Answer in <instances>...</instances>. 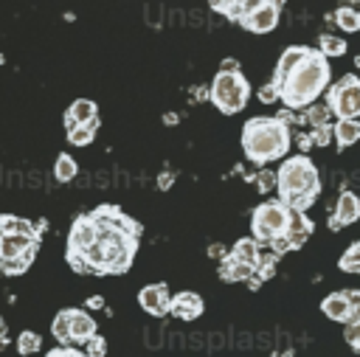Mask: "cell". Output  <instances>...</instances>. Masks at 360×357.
<instances>
[{
    "label": "cell",
    "instance_id": "cell-1",
    "mask_svg": "<svg viewBox=\"0 0 360 357\" xmlns=\"http://www.w3.org/2000/svg\"><path fill=\"white\" fill-rule=\"evenodd\" d=\"M90 216L96 222V239L76 261H70V267L76 273H93V275L127 273L138 253L141 222H135L118 205H110V202L96 205Z\"/></svg>",
    "mask_w": 360,
    "mask_h": 357
},
{
    "label": "cell",
    "instance_id": "cell-2",
    "mask_svg": "<svg viewBox=\"0 0 360 357\" xmlns=\"http://www.w3.org/2000/svg\"><path fill=\"white\" fill-rule=\"evenodd\" d=\"M329 59H323L309 45H292L278 56L270 87L287 110H307L329 87Z\"/></svg>",
    "mask_w": 360,
    "mask_h": 357
},
{
    "label": "cell",
    "instance_id": "cell-3",
    "mask_svg": "<svg viewBox=\"0 0 360 357\" xmlns=\"http://www.w3.org/2000/svg\"><path fill=\"white\" fill-rule=\"evenodd\" d=\"M276 191H278V202L284 208L307 214V208L321 194L318 169L309 160V155H292L281 163V169L276 171Z\"/></svg>",
    "mask_w": 360,
    "mask_h": 357
},
{
    "label": "cell",
    "instance_id": "cell-4",
    "mask_svg": "<svg viewBox=\"0 0 360 357\" xmlns=\"http://www.w3.org/2000/svg\"><path fill=\"white\" fill-rule=\"evenodd\" d=\"M292 132L284 121L270 118V115H253L242 126V149L245 157L264 166L273 160H281L290 152Z\"/></svg>",
    "mask_w": 360,
    "mask_h": 357
},
{
    "label": "cell",
    "instance_id": "cell-5",
    "mask_svg": "<svg viewBox=\"0 0 360 357\" xmlns=\"http://www.w3.org/2000/svg\"><path fill=\"white\" fill-rule=\"evenodd\" d=\"M39 250V233H6L0 236V273L20 275L25 273Z\"/></svg>",
    "mask_w": 360,
    "mask_h": 357
},
{
    "label": "cell",
    "instance_id": "cell-6",
    "mask_svg": "<svg viewBox=\"0 0 360 357\" xmlns=\"http://www.w3.org/2000/svg\"><path fill=\"white\" fill-rule=\"evenodd\" d=\"M208 98L211 104L225 112V115H236L239 110H245L248 98H250V84L248 79L242 76V70L236 73H217L214 82H211V90H208Z\"/></svg>",
    "mask_w": 360,
    "mask_h": 357
},
{
    "label": "cell",
    "instance_id": "cell-7",
    "mask_svg": "<svg viewBox=\"0 0 360 357\" xmlns=\"http://www.w3.org/2000/svg\"><path fill=\"white\" fill-rule=\"evenodd\" d=\"M290 208H284L278 200H267V202H259L250 214V231H253V242L256 245H273L284 236L287 231V222H290Z\"/></svg>",
    "mask_w": 360,
    "mask_h": 357
},
{
    "label": "cell",
    "instance_id": "cell-8",
    "mask_svg": "<svg viewBox=\"0 0 360 357\" xmlns=\"http://www.w3.org/2000/svg\"><path fill=\"white\" fill-rule=\"evenodd\" d=\"M326 110L338 115V121H357L360 115V79L354 73L340 76L332 87H326Z\"/></svg>",
    "mask_w": 360,
    "mask_h": 357
},
{
    "label": "cell",
    "instance_id": "cell-9",
    "mask_svg": "<svg viewBox=\"0 0 360 357\" xmlns=\"http://www.w3.org/2000/svg\"><path fill=\"white\" fill-rule=\"evenodd\" d=\"M321 312L329 318V320H352V318H360V292L357 290H338V292H329L323 301H321Z\"/></svg>",
    "mask_w": 360,
    "mask_h": 357
},
{
    "label": "cell",
    "instance_id": "cell-10",
    "mask_svg": "<svg viewBox=\"0 0 360 357\" xmlns=\"http://www.w3.org/2000/svg\"><path fill=\"white\" fill-rule=\"evenodd\" d=\"M93 239H96V222H93L90 211H87V214H79V216L73 219V225H70V233H68V250H65L68 264L76 261V259L93 245Z\"/></svg>",
    "mask_w": 360,
    "mask_h": 357
},
{
    "label": "cell",
    "instance_id": "cell-11",
    "mask_svg": "<svg viewBox=\"0 0 360 357\" xmlns=\"http://www.w3.org/2000/svg\"><path fill=\"white\" fill-rule=\"evenodd\" d=\"M169 298H172V292H169V287H166L163 281H158V284H146V287L138 292V304H141V309H143L146 315H152V318H163V315H169Z\"/></svg>",
    "mask_w": 360,
    "mask_h": 357
},
{
    "label": "cell",
    "instance_id": "cell-12",
    "mask_svg": "<svg viewBox=\"0 0 360 357\" xmlns=\"http://www.w3.org/2000/svg\"><path fill=\"white\" fill-rule=\"evenodd\" d=\"M239 25L248 28L250 34H267V31H273V28L278 25V6H273V3H259L248 17L239 20Z\"/></svg>",
    "mask_w": 360,
    "mask_h": 357
},
{
    "label": "cell",
    "instance_id": "cell-13",
    "mask_svg": "<svg viewBox=\"0 0 360 357\" xmlns=\"http://www.w3.org/2000/svg\"><path fill=\"white\" fill-rule=\"evenodd\" d=\"M205 312V304L197 292H177L169 298V315H174L177 320H194Z\"/></svg>",
    "mask_w": 360,
    "mask_h": 357
},
{
    "label": "cell",
    "instance_id": "cell-14",
    "mask_svg": "<svg viewBox=\"0 0 360 357\" xmlns=\"http://www.w3.org/2000/svg\"><path fill=\"white\" fill-rule=\"evenodd\" d=\"M357 216H360V200H357V194L354 191H343L338 197V205H335V214H332V222L329 225L338 231V228H346V225L357 222Z\"/></svg>",
    "mask_w": 360,
    "mask_h": 357
},
{
    "label": "cell",
    "instance_id": "cell-15",
    "mask_svg": "<svg viewBox=\"0 0 360 357\" xmlns=\"http://www.w3.org/2000/svg\"><path fill=\"white\" fill-rule=\"evenodd\" d=\"M68 326H70V346H82L90 335H96V320L84 309H68Z\"/></svg>",
    "mask_w": 360,
    "mask_h": 357
},
{
    "label": "cell",
    "instance_id": "cell-16",
    "mask_svg": "<svg viewBox=\"0 0 360 357\" xmlns=\"http://www.w3.org/2000/svg\"><path fill=\"white\" fill-rule=\"evenodd\" d=\"M96 115H98L96 101H90V98H76V101L65 110V129H73L76 124H84V121H90V118H96Z\"/></svg>",
    "mask_w": 360,
    "mask_h": 357
},
{
    "label": "cell",
    "instance_id": "cell-17",
    "mask_svg": "<svg viewBox=\"0 0 360 357\" xmlns=\"http://www.w3.org/2000/svg\"><path fill=\"white\" fill-rule=\"evenodd\" d=\"M357 138H360V121L343 118V121L332 124V141L338 143V149H346V146L357 143Z\"/></svg>",
    "mask_w": 360,
    "mask_h": 357
},
{
    "label": "cell",
    "instance_id": "cell-18",
    "mask_svg": "<svg viewBox=\"0 0 360 357\" xmlns=\"http://www.w3.org/2000/svg\"><path fill=\"white\" fill-rule=\"evenodd\" d=\"M42 231H45V222L34 228V225H31L28 219H22V216L0 214V236H6V233H39V236H42Z\"/></svg>",
    "mask_w": 360,
    "mask_h": 357
},
{
    "label": "cell",
    "instance_id": "cell-19",
    "mask_svg": "<svg viewBox=\"0 0 360 357\" xmlns=\"http://www.w3.org/2000/svg\"><path fill=\"white\" fill-rule=\"evenodd\" d=\"M259 253H262V245H256L250 236H242V239L233 245V250H231L228 256H233L236 261H242V264H248V267H256Z\"/></svg>",
    "mask_w": 360,
    "mask_h": 357
},
{
    "label": "cell",
    "instance_id": "cell-20",
    "mask_svg": "<svg viewBox=\"0 0 360 357\" xmlns=\"http://www.w3.org/2000/svg\"><path fill=\"white\" fill-rule=\"evenodd\" d=\"M98 126H101L98 115H96V118H90V121H84V124H76L73 129H68V141H70L73 146H87V143H93V138H96Z\"/></svg>",
    "mask_w": 360,
    "mask_h": 357
},
{
    "label": "cell",
    "instance_id": "cell-21",
    "mask_svg": "<svg viewBox=\"0 0 360 357\" xmlns=\"http://www.w3.org/2000/svg\"><path fill=\"white\" fill-rule=\"evenodd\" d=\"M250 273H253V267L236 261L233 256H225L219 264V278H225V281H248Z\"/></svg>",
    "mask_w": 360,
    "mask_h": 357
},
{
    "label": "cell",
    "instance_id": "cell-22",
    "mask_svg": "<svg viewBox=\"0 0 360 357\" xmlns=\"http://www.w3.org/2000/svg\"><path fill=\"white\" fill-rule=\"evenodd\" d=\"M332 22H338V28H343L346 34H354L360 31V14L354 6H338V11L329 17Z\"/></svg>",
    "mask_w": 360,
    "mask_h": 357
},
{
    "label": "cell",
    "instance_id": "cell-23",
    "mask_svg": "<svg viewBox=\"0 0 360 357\" xmlns=\"http://www.w3.org/2000/svg\"><path fill=\"white\" fill-rule=\"evenodd\" d=\"M315 51H318L323 59H329V56H343V53H346V39H340L338 34H321Z\"/></svg>",
    "mask_w": 360,
    "mask_h": 357
},
{
    "label": "cell",
    "instance_id": "cell-24",
    "mask_svg": "<svg viewBox=\"0 0 360 357\" xmlns=\"http://www.w3.org/2000/svg\"><path fill=\"white\" fill-rule=\"evenodd\" d=\"M76 174H79L76 160H73L68 152H65V155H59V157H56V163H53V177H56L59 183H70Z\"/></svg>",
    "mask_w": 360,
    "mask_h": 357
},
{
    "label": "cell",
    "instance_id": "cell-25",
    "mask_svg": "<svg viewBox=\"0 0 360 357\" xmlns=\"http://www.w3.org/2000/svg\"><path fill=\"white\" fill-rule=\"evenodd\" d=\"M42 349V337L37 335V332H31V329H25V332H20L17 335V351L25 357V354H37Z\"/></svg>",
    "mask_w": 360,
    "mask_h": 357
},
{
    "label": "cell",
    "instance_id": "cell-26",
    "mask_svg": "<svg viewBox=\"0 0 360 357\" xmlns=\"http://www.w3.org/2000/svg\"><path fill=\"white\" fill-rule=\"evenodd\" d=\"M304 121H309L312 126H329V121H332V112L326 110V104H309L307 110H304Z\"/></svg>",
    "mask_w": 360,
    "mask_h": 357
},
{
    "label": "cell",
    "instance_id": "cell-27",
    "mask_svg": "<svg viewBox=\"0 0 360 357\" xmlns=\"http://www.w3.org/2000/svg\"><path fill=\"white\" fill-rule=\"evenodd\" d=\"M51 332H53V337H56V343H59V346H70V326H68V309L56 312V318H53V323H51Z\"/></svg>",
    "mask_w": 360,
    "mask_h": 357
},
{
    "label": "cell",
    "instance_id": "cell-28",
    "mask_svg": "<svg viewBox=\"0 0 360 357\" xmlns=\"http://www.w3.org/2000/svg\"><path fill=\"white\" fill-rule=\"evenodd\" d=\"M338 267H340L343 273H357V270H360V242H352V245L346 247V253L340 256Z\"/></svg>",
    "mask_w": 360,
    "mask_h": 357
},
{
    "label": "cell",
    "instance_id": "cell-29",
    "mask_svg": "<svg viewBox=\"0 0 360 357\" xmlns=\"http://www.w3.org/2000/svg\"><path fill=\"white\" fill-rule=\"evenodd\" d=\"M82 346H84V357H104L107 354V340L101 335H90Z\"/></svg>",
    "mask_w": 360,
    "mask_h": 357
},
{
    "label": "cell",
    "instance_id": "cell-30",
    "mask_svg": "<svg viewBox=\"0 0 360 357\" xmlns=\"http://www.w3.org/2000/svg\"><path fill=\"white\" fill-rule=\"evenodd\" d=\"M346 343L352 346V351H360V318L346 320V332H343Z\"/></svg>",
    "mask_w": 360,
    "mask_h": 357
},
{
    "label": "cell",
    "instance_id": "cell-31",
    "mask_svg": "<svg viewBox=\"0 0 360 357\" xmlns=\"http://www.w3.org/2000/svg\"><path fill=\"white\" fill-rule=\"evenodd\" d=\"M309 141H312L315 146H329V143H332V124H329V126H312Z\"/></svg>",
    "mask_w": 360,
    "mask_h": 357
},
{
    "label": "cell",
    "instance_id": "cell-32",
    "mask_svg": "<svg viewBox=\"0 0 360 357\" xmlns=\"http://www.w3.org/2000/svg\"><path fill=\"white\" fill-rule=\"evenodd\" d=\"M45 357H84L79 349H73V346H59V349H53V351H48Z\"/></svg>",
    "mask_w": 360,
    "mask_h": 357
},
{
    "label": "cell",
    "instance_id": "cell-33",
    "mask_svg": "<svg viewBox=\"0 0 360 357\" xmlns=\"http://www.w3.org/2000/svg\"><path fill=\"white\" fill-rule=\"evenodd\" d=\"M259 177H262V180H259V188H262V191H267V188H273V186H276V174H270V171H262Z\"/></svg>",
    "mask_w": 360,
    "mask_h": 357
},
{
    "label": "cell",
    "instance_id": "cell-34",
    "mask_svg": "<svg viewBox=\"0 0 360 357\" xmlns=\"http://www.w3.org/2000/svg\"><path fill=\"white\" fill-rule=\"evenodd\" d=\"M219 70H222V73H236V70H239V62H236L233 56H228V59H222Z\"/></svg>",
    "mask_w": 360,
    "mask_h": 357
},
{
    "label": "cell",
    "instance_id": "cell-35",
    "mask_svg": "<svg viewBox=\"0 0 360 357\" xmlns=\"http://www.w3.org/2000/svg\"><path fill=\"white\" fill-rule=\"evenodd\" d=\"M84 306H87V309H104V298H101V295H90V298L84 301Z\"/></svg>",
    "mask_w": 360,
    "mask_h": 357
},
{
    "label": "cell",
    "instance_id": "cell-36",
    "mask_svg": "<svg viewBox=\"0 0 360 357\" xmlns=\"http://www.w3.org/2000/svg\"><path fill=\"white\" fill-rule=\"evenodd\" d=\"M295 141H298V146H301V155H307V152H309V146H312V141H309V135H298Z\"/></svg>",
    "mask_w": 360,
    "mask_h": 357
},
{
    "label": "cell",
    "instance_id": "cell-37",
    "mask_svg": "<svg viewBox=\"0 0 360 357\" xmlns=\"http://www.w3.org/2000/svg\"><path fill=\"white\" fill-rule=\"evenodd\" d=\"M276 98H278V96H276V90H273V87H270V84H267V87H264V90H262V101H264V104H267V101H276Z\"/></svg>",
    "mask_w": 360,
    "mask_h": 357
},
{
    "label": "cell",
    "instance_id": "cell-38",
    "mask_svg": "<svg viewBox=\"0 0 360 357\" xmlns=\"http://www.w3.org/2000/svg\"><path fill=\"white\" fill-rule=\"evenodd\" d=\"M172 186V174L166 171V174H160V188H169Z\"/></svg>",
    "mask_w": 360,
    "mask_h": 357
},
{
    "label": "cell",
    "instance_id": "cell-39",
    "mask_svg": "<svg viewBox=\"0 0 360 357\" xmlns=\"http://www.w3.org/2000/svg\"><path fill=\"white\" fill-rule=\"evenodd\" d=\"M3 335H6V320L0 318V337H3Z\"/></svg>",
    "mask_w": 360,
    "mask_h": 357
},
{
    "label": "cell",
    "instance_id": "cell-40",
    "mask_svg": "<svg viewBox=\"0 0 360 357\" xmlns=\"http://www.w3.org/2000/svg\"><path fill=\"white\" fill-rule=\"evenodd\" d=\"M349 3H357V0H349Z\"/></svg>",
    "mask_w": 360,
    "mask_h": 357
}]
</instances>
